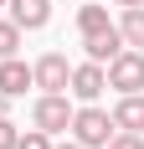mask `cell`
Masks as SVG:
<instances>
[{"label":"cell","mask_w":144,"mask_h":149,"mask_svg":"<svg viewBox=\"0 0 144 149\" xmlns=\"http://www.w3.org/2000/svg\"><path fill=\"white\" fill-rule=\"evenodd\" d=\"M31 123H36V129H46V134H62V129L72 123L67 93H41V98L31 103Z\"/></svg>","instance_id":"3957f363"},{"label":"cell","mask_w":144,"mask_h":149,"mask_svg":"<svg viewBox=\"0 0 144 149\" xmlns=\"http://www.w3.org/2000/svg\"><path fill=\"white\" fill-rule=\"evenodd\" d=\"M108 118H113V129H124V134H144V93H124Z\"/></svg>","instance_id":"52a82bcc"},{"label":"cell","mask_w":144,"mask_h":149,"mask_svg":"<svg viewBox=\"0 0 144 149\" xmlns=\"http://www.w3.org/2000/svg\"><path fill=\"white\" fill-rule=\"evenodd\" d=\"M15 149H52V134L46 129H26V134H15Z\"/></svg>","instance_id":"4fadbf2b"},{"label":"cell","mask_w":144,"mask_h":149,"mask_svg":"<svg viewBox=\"0 0 144 149\" xmlns=\"http://www.w3.org/2000/svg\"><path fill=\"white\" fill-rule=\"evenodd\" d=\"M5 5H10V21L21 31H41L52 21V0H5Z\"/></svg>","instance_id":"ba28073f"},{"label":"cell","mask_w":144,"mask_h":149,"mask_svg":"<svg viewBox=\"0 0 144 149\" xmlns=\"http://www.w3.org/2000/svg\"><path fill=\"white\" fill-rule=\"evenodd\" d=\"M31 82L41 93H67V82H72V62L62 57V52H46L36 67H31Z\"/></svg>","instance_id":"277c9868"},{"label":"cell","mask_w":144,"mask_h":149,"mask_svg":"<svg viewBox=\"0 0 144 149\" xmlns=\"http://www.w3.org/2000/svg\"><path fill=\"white\" fill-rule=\"evenodd\" d=\"M103 88H108L103 62H82V67H72V82H67V93H72V98L93 103V98H103Z\"/></svg>","instance_id":"5b68a950"},{"label":"cell","mask_w":144,"mask_h":149,"mask_svg":"<svg viewBox=\"0 0 144 149\" xmlns=\"http://www.w3.org/2000/svg\"><path fill=\"white\" fill-rule=\"evenodd\" d=\"M118 36H124V46H144V5H124Z\"/></svg>","instance_id":"30bf717a"},{"label":"cell","mask_w":144,"mask_h":149,"mask_svg":"<svg viewBox=\"0 0 144 149\" xmlns=\"http://www.w3.org/2000/svg\"><path fill=\"white\" fill-rule=\"evenodd\" d=\"M26 88H36V82H31V67L21 57H0V93H5V98H21Z\"/></svg>","instance_id":"9c48e42d"},{"label":"cell","mask_w":144,"mask_h":149,"mask_svg":"<svg viewBox=\"0 0 144 149\" xmlns=\"http://www.w3.org/2000/svg\"><path fill=\"white\" fill-rule=\"evenodd\" d=\"M82 52H87V62H113L118 52H124V36H118V26L87 31V36H82Z\"/></svg>","instance_id":"8992f818"},{"label":"cell","mask_w":144,"mask_h":149,"mask_svg":"<svg viewBox=\"0 0 144 149\" xmlns=\"http://www.w3.org/2000/svg\"><path fill=\"white\" fill-rule=\"evenodd\" d=\"M0 5H5V0H0Z\"/></svg>","instance_id":"ac0fdd59"},{"label":"cell","mask_w":144,"mask_h":149,"mask_svg":"<svg viewBox=\"0 0 144 149\" xmlns=\"http://www.w3.org/2000/svg\"><path fill=\"white\" fill-rule=\"evenodd\" d=\"M103 26H113V21H108V5H82V10H77V31H103Z\"/></svg>","instance_id":"8fae6325"},{"label":"cell","mask_w":144,"mask_h":149,"mask_svg":"<svg viewBox=\"0 0 144 149\" xmlns=\"http://www.w3.org/2000/svg\"><path fill=\"white\" fill-rule=\"evenodd\" d=\"M67 129H72V139H77L82 149H103L108 139H113V118H108L103 108H93V103H87V108H77Z\"/></svg>","instance_id":"6da1fadb"},{"label":"cell","mask_w":144,"mask_h":149,"mask_svg":"<svg viewBox=\"0 0 144 149\" xmlns=\"http://www.w3.org/2000/svg\"><path fill=\"white\" fill-rule=\"evenodd\" d=\"M52 149H82V144H77V139H72V144H52Z\"/></svg>","instance_id":"2e32d148"},{"label":"cell","mask_w":144,"mask_h":149,"mask_svg":"<svg viewBox=\"0 0 144 149\" xmlns=\"http://www.w3.org/2000/svg\"><path fill=\"white\" fill-rule=\"evenodd\" d=\"M113 5H144V0H113Z\"/></svg>","instance_id":"e0dca14e"},{"label":"cell","mask_w":144,"mask_h":149,"mask_svg":"<svg viewBox=\"0 0 144 149\" xmlns=\"http://www.w3.org/2000/svg\"><path fill=\"white\" fill-rule=\"evenodd\" d=\"M15 52H21V26L0 21V57H15Z\"/></svg>","instance_id":"7c38bea8"},{"label":"cell","mask_w":144,"mask_h":149,"mask_svg":"<svg viewBox=\"0 0 144 149\" xmlns=\"http://www.w3.org/2000/svg\"><path fill=\"white\" fill-rule=\"evenodd\" d=\"M103 149H144V139H139V134H124V129H118V134L108 139Z\"/></svg>","instance_id":"5bb4252c"},{"label":"cell","mask_w":144,"mask_h":149,"mask_svg":"<svg viewBox=\"0 0 144 149\" xmlns=\"http://www.w3.org/2000/svg\"><path fill=\"white\" fill-rule=\"evenodd\" d=\"M103 72H108V88H118V93H144V52H139V46H124Z\"/></svg>","instance_id":"7a4b0ae2"},{"label":"cell","mask_w":144,"mask_h":149,"mask_svg":"<svg viewBox=\"0 0 144 149\" xmlns=\"http://www.w3.org/2000/svg\"><path fill=\"white\" fill-rule=\"evenodd\" d=\"M0 149H15V123L0 113Z\"/></svg>","instance_id":"9a60e30c"}]
</instances>
